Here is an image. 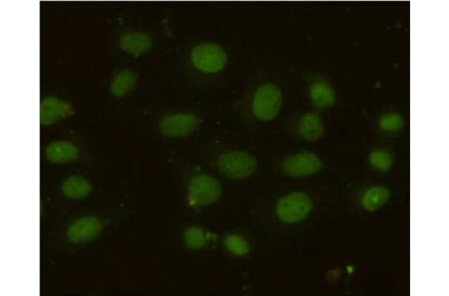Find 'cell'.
Returning a JSON list of instances; mask_svg holds the SVG:
<instances>
[{
  "mask_svg": "<svg viewBox=\"0 0 449 296\" xmlns=\"http://www.w3.org/2000/svg\"><path fill=\"white\" fill-rule=\"evenodd\" d=\"M194 67L205 73H216L224 68L227 61L226 52L219 44L203 42L196 45L191 53Z\"/></svg>",
  "mask_w": 449,
  "mask_h": 296,
  "instance_id": "cell-1",
  "label": "cell"
},
{
  "mask_svg": "<svg viewBox=\"0 0 449 296\" xmlns=\"http://www.w3.org/2000/svg\"><path fill=\"white\" fill-rule=\"evenodd\" d=\"M282 102V93L277 85L271 83L263 84L254 93L252 103L253 113L261 121H271L278 115Z\"/></svg>",
  "mask_w": 449,
  "mask_h": 296,
  "instance_id": "cell-2",
  "label": "cell"
},
{
  "mask_svg": "<svg viewBox=\"0 0 449 296\" xmlns=\"http://www.w3.org/2000/svg\"><path fill=\"white\" fill-rule=\"evenodd\" d=\"M217 164L224 175L232 178H243L254 172L257 163L252 155L244 151H232L222 154Z\"/></svg>",
  "mask_w": 449,
  "mask_h": 296,
  "instance_id": "cell-3",
  "label": "cell"
},
{
  "mask_svg": "<svg viewBox=\"0 0 449 296\" xmlns=\"http://www.w3.org/2000/svg\"><path fill=\"white\" fill-rule=\"evenodd\" d=\"M312 208V202L305 193L295 192L281 198L276 211L278 218L286 223H295L304 219Z\"/></svg>",
  "mask_w": 449,
  "mask_h": 296,
  "instance_id": "cell-4",
  "label": "cell"
},
{
  "mask_svg": "<svg viewBox=\"0 0 449 296\" xmlns=\"http://www.w3.org/2000/svg\"><path fill=\"white\" fill-rule=\"evenodd\" d=\"M221 191V183L217 178L207 174L197 175L190 182L189 200L192 205H207L217 201Z\"/></svg>",
  "mask_w": 449,
  "mask_h": 296,
  "instance_id": "cell-5",
  "label": "cell"
},
{
  "mask_svg": "<svg viewBox=\"0 0 449 296\" xmlns=\"http://www.w3.org/2000/svg\"><path fill=\"white\" fill-rule=\"evenodd\" d=\"M322 163L314 153L303 151L285 159L283 163L285 172L289 176L301 177L310 176L320 170Z\"/></svg>",
  "mask_w": 449,
  "mask_h": 296,
  "instance_id": "cell-6",
  "label": "cell"
},
{
  "mask_svg": "<svg viewBox=\"0 0 449 296\" xmlns=\"http://www.w3.org/2000/svg\"><path fill=\"white\" fill-rule=\"evenodd\" d=\"M199 123L198 118L190 113H179L164 118L160 123V129L165 136L184 137L192 134Z\"/></svg>",
  "mask_w": 449,
  "mask_h": 296,
  "instance_id": "cell-7",
  "label": "cell"
},
{
  "mask_svg": "<svg viewBox=\"0 0 449 296\" xmlns=\"http://www.w3.org/2000/svg\"><path fill=\"white\" fill-rule=\"evenodd\" d=\"M102 229L100 221L94 217L81 218L71 225L67 231V237L75 243L90 241L95 238Z\"/></svg>",
  "mask_w": 449,
  "mask_h": 296,
  "instance_id": "cell-8",
  "label": "cell"
},
{
  "mask_svg": "<svg viewBox=\"0 0 449 296\" xmlns=\"http://www.w3.org/2000/svg\"><path fill=\"white\" fill-rule=\"evenodd\" d=\"M70 112V108L66 103L54 98L45 99L40 106V123L45 125L53 124Z\"/></svg>",
  "mask_w": 449,
  "mask_h": 296,
  "instance_id": "cell-9",
  "label": "cell"
},
{
  "mask_svg": "<svg viewBox=\"0 0 449 296\" xmlns=\"http://www.w3.org/2000/svg\"><path fill=\"white\" fill-rule=\"evenodd\" d=\"M120 45L125 52L137 56L149 49L151 40L149 36L144 32L130 31L121 36Z\"/></svg>",
  "mask_w": 449,
  "mask_h": 296,
  "instance_id": "cell-10",
  "label": "cell"
},
{
  "mask_svg": "<svg viewBox=\"0 0 449 296\" xmlns=\"http://www.w3.org/2000/svg\"><path fill=\"white\" fill-rule=\"evenodd\" d=\"M45 153L47 158L54 163H63L74 160L78 151L71 143L66 141H57L49 144L46 148Z\"/></svg>",
  "mask_w": 449,
  "mask_h": 296,
  "instance_id": "cell-11",
  "label": "cell"
},
{
  "mask_svg": "<svg viewBox=\"0 0 449 296\" xmlns=\"http://www.w3.org/2000/svg\"><path fill=\"white\" fill-rule=\"evenodd\" d=\"M301 137L309 141L320 139L324 132L323 122L320 116L314 113H308L300 119L298 125Z\"/></svg>",
  "mask_w": 449,
  "mask_h": 296,
  "instance_id": "cell-12",
  "label": "cell"
},
{
  "mask_svg": "<svg viewBox=\"0 0 449 296\" xmlns=\"http://www.w3.org/2000/svg\"><path fill=\"white\" fill-rule=\"evenodd\" d=\"M309 93L313 105L319 109L329 108L335 101L333 89L328 83L323 81L315 82L311 84Z\"/></svg>",
  "mask_w": 449,
  "mask_h": 296,
  "instance_id": "cell-13",
  "label": "cell"
},
{
  "mask_svg": "<svg viewBox=\"0 0 449 296\" xmlns=\"http://www.w3.org/2000/svg\"><path fill=\"white\" fill-rule=\"evenodd\" d=\"M91 190V186L89 181L79 176H72L67 178L62 185L63 194L72 198L85 197Z\"/></svg>",
  "mask_w": 449,
  "mask_h": 296,
  "instance_id": "cell-14",
  "label": "cell"
},
{
  "mask_svg": "<svg viewBox=\"0 0 449 296\" xmlns=\"http://www.w3.org/2000/svg\"><path fill=\"white\" fill-rule=\"evenodd\" d=\"M136 81L137 75L135 72L128 69L121 70L112 81L111 92L116 96H122L133 88Z\"/></svg>",
  "mask_w": 449,
  "mask_h": 296,
  "instance_id": "cell-15",
  "label": "cell"
},
{
  "mask_svg": "<svg viewBox=\"0 0 449 296\" xmlns=\"http://www.w3.org/2000/svg\"><path fill=\"white\" fill-rule=\"evenodd\" d=\"M389 196L388 189L382 186H376L370 188L364 194L362 202L368 209L378 208L385 203Z\"/></svg>",
  "mask_w": 449,
  "mask_h": 296,
  "instance_id": "cell-16",
  "label": "cell"
},
{
  "mask_svg": "<svg viewBox=\"0 0 449 296\" xmlns=\"http://www.w3.org/2000/svg\"><path fill=\"white\" fill-rule=\"evenodd\" d=\"M207 234L201 228L191 227L184 234L186 244L190 248L200 249L204 247L208 240Z\"/></svg>",
  "mask_w": 449,
  "mask_h": 296,
  "instance_id": "cell-17",
  "label": "cell"
},
{
  "mask_svg": "<svg viewBox=\"0 0 449 296\" xmlns=\"http://www.w3.org/2000/svg\"><path fill=\"white\" fill-rule=\"evenodd\" d=\"M369 159L371 166L379 171L388 170L392 166V157L388 152L384 150L377 149L373 151Z\"/></svg>",
  "mask_w": 449,
  "mask_h": 296,
  "instance_id": "cell-18",
  "label": "cell"
},
{
  "mask_svg": "<svg viewBox=\"0 0 449 296\" xmlns=\"http://www.w3.org/2000/svg\"><path fill=\"white\" fill-rule=\"evenodd\" d=\"M224 244L226 249L236 256H243L248 252V245L241 237L236 235H230L224 239Z\"/></svg>",
  "mask_w": 449,
  "mask_h": 296,
  "instance_id": "cell-19",
  "label": "cell"
},
{
  "mask_svg": "<svg viewBox=\"0 0 449 296\" xmlns=\"http://www.w3.org/2000/svg\"><path fill=\"white\" fill-rule=\"evenodd\" d=\"M379 124L383 131L393 132L402 128L404 121L402 117L397 114L388 113L381 117Z\"/></svg>",
  "mask_w": 449,
  "mask_h": 296,
  "instance_id": "cell-20",
  "label": "cell"
}]
</instances>
